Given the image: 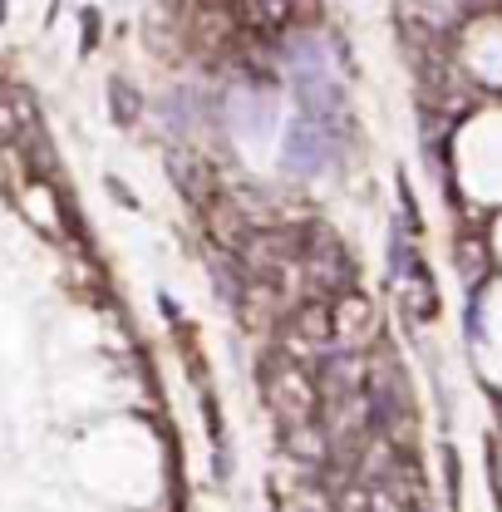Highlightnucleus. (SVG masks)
I'll use <instances>...</instances> for the list:
<instances>
[{"label":"nucleus","instance_id":"nucleus-1","mask_svg":"<svg viewBox=\"0 0 502 512\" xmlns=\"http://www.w3.org/2000/svg\"><path fill=\"white\" fill-rule=\"evenodd\" d=\"M296 252H301V276H306V296H340L360 281V266L350 261L345 242L325 227V222H301L296 227Z\"/></svg>","mask_w":502,"mask_h":512},{"label":"nucleus","instance_id":"nucleus-2","mask_svg":"<svg viewBox=\"0 0 502 512\" xmlns=\"http://www.w3.org/2000/svg\"><path fill=\"white\" fill-rule=\"evenodd\" d=\"M261 394H266V409L276 414L281 429L286 424H306V419H315V409H320V384H315V375L306 365L286 360L281 350H271L261 360Z\"/></svg>","mask_w":502,"mask_h":512},{"label":"nucleus","instance_id":"nucleus-3","mask_svg":"<svg viewBox=\"0 0 502 512\" xmlns=\"http://www.w3.org/2000/svg\"><path fill=\"white\" fill-rule=\"evenodd\" d=\"M330 335H335V350H360V355L379 340V311L360 286L330 296Z\"/></svg>","mask_w":502,"mask_h":512},{"label":"nucleus","instance_id":"nucleus-4","mask_svg":"<svg viewBox=\"0 0 502 512\" xmlns=\"http://www.w3.org/2000/svg\"><path fill=\"white\" fill-rule=\"evenodd\" d=\"M168 173H173V183L183 188V197L192 207H207L217 197V183H212L202 153H192V148H168Z\"/></svg>","mask_w":502,"mask_h":512},{"label":"nucleus","instance_id":"nucleus-5","mask_svg":"<svg viewBox=\"0 0 502 512\" xmlns=\"http://www.w3.org/2000/svg\"><path fill=\"white\" fill-rule=\"evenodd\" d=\"M281 448H286L296 463L315 468V473H320V468L330 463V453H335L330 439H325V429H320L315 419H306V424H286V429H281Z\"/></svg>","mask_w":502,"mask_h":512},{"label":"nucleus","instance_id":"nucleus-6","mask_svg":"<svg viewBox=\"0 0 502 512\" xmlns=\"http://www.w3.org/2000/svg\"><path fill=\"white\" fill-rule=\"evenodd\" d=\"M109 114H114L119 128H133L143 119V99H138V89H133L128 79H114V84H109Z\"/></svg>","mask_w":502,"mask_h":512},{"label":"nucleus","instance_id":"nucleus-7","mask_svg":"<svg viewBox=\"0 0 502 512\" xmlns=\"http://www.w3.org/2000/svg\"><path fill=\"white\" fill-rule=\"evenodd\" d=\"M79 20H84V45H79V55H94V50H99V30H104V20H99L94 5H84Z\"/></svg>","mask_w":502,"mask_h":512},{"label":"nucleus","instance_id":"nucleus-8","mask_svg":"<svg viewBox=\"0 0 502 512\" xmlns=\"http://www.w3.org/2000/svg\"><path fill=\"white\" fill-rule=\"evenodd\" d=\"M109 192H114V197H119L124 207H133V212H138V197L128 192V183H119V178H109Z\"/></svg>","mask_w":502,"mask_h":512},{"label":"nucleus","instance_id":"nucleus-9","mask_svg":"<svg viewBox=\"0 0 502 512\" xmlns=\"http://www.w3.org/2000/svg\"><path fill=\"white\" fill-rule=\"evenodd\" d=\"M0 20H5V0H0Z\"/></svg>","mask_w":502,"mask_h":512}]
</instances>
